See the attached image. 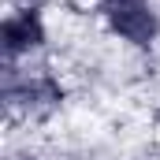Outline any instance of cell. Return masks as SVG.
Returning a JSON list of instances; mask_svg holds the SVG:
<instances>
[{"label": "cell", "mask_w": 160, "mask_h": 160, "mask_svg": "<svg viewBox=\"0 0 160 160\" xmlns=\"http://www.w3.org/2000/svg\"><path fill=\"white\" fill-rule=\"evenodd\" d=\"M4 97H8L11 108H22V112L38 116V112H48L63 101V86L52 75H15V67H8Z\"/></svg>", "instance_id": "obj_2"}, {"label": "cell", "mask_w": 160, "mask_h": 160, "mask_svg": "<svg viewBox=\"0 0 160 160\" xmlns=\"http://www.w3.org/2000/svg\"><path fill=\"white\" fill-rule=\"evenodd\" d=\"M0 45H4V56L8 60H19V56H30L34 48L45 45V22H41V11L34 4H19L4 26H0Z\"/></svg>", "instance_id": "obj_3"}, {"label": "cell", "mask_w": 160, "mask_h": 160, "mask_svg": "<svg viewBox=\"0 0 160 160\" xmlns=\"http://www.w3.org/2000/svg\"><path fill=\"white\" fill-rule=\"evenodd\" d=\"M97 8H101L104 22L112 26V34H119L123 41H130L138 48L157 41L160 19L149 0H97Z\"/></svg>", "instance_id": "obj_1"}]
</instances>
